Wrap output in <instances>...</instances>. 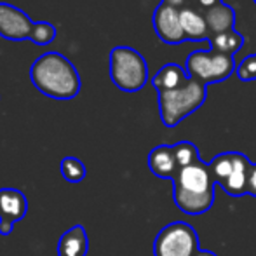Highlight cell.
<instances>
[{"mask_svg":"<svg viewBox=\"0 0 256 256\" xmlns=\"http://www.w3.org/2000/svg\"><path fill=\"white\" fill-rule=\"evenodd\" d=\"M32 84L52 100H74L80 92L82 82L77 68L60 52H44L30 66Z\"/></svg>","mask_w":256,"mask_h":256,"instance_id":"obj_1","label":"cell"},{"mask_svg":"<svg viewBox=\"0 0 256 256\" xmlns=\"http://www.w3.org/2000/svg\"><path fill=\"white\" fill-rule=\"evenodd\" d=\"M174 202L186 214H204L214 202V180L209 164L197 160L196 164L180 169L172 180Z\"/></svg>","mask_w":256,"mask_h":256,"instance_id":"obj_2","label":"cell"},{"mask_svg":"<svg viewBox=\"0 0 256 256\" xmlns=\"http://www.w3.org/2000/svg\"><path fill=\"white\" fill-rule=\"evenodd\" d=\"M208 96V86L188 78L174 91L158 92V112L166 128H176L185 117L199 110Z\"/></svg>","mask_w":256,"mask_h":256,"instance_id":"obj_3","label":"cell"},{"mask_svg":"<svg viewBox=\"0 0 256 256\" xmlns=\"http://www.w3.org/2000/svg\"><path fill=\"white\" fill-rule=\"evenodd\" d=\"M110 78L120 91L136 92L148 80V64L136 49L117 46L110 51Z\"/></svg>","mask_w":256,"mask_h":256,"instance_id":"obj_4","label":"cell"},{"mask_svg":"<svg viewBox=\"0 0 256 256\" xmlns=\"http://www.w3.org/2000/svg\"><path fill=\"white\" fill-rule=\"evenodd\" d=\"M236 60L228 54H222L212 49L194 51L186 58V74L190 78L200 82L204 86L218 84L236 74Z\"/></svg>","mask_w":256,"mask_h":256,"instance_id":"obj_5","label":"cell"},{"mask_svg":"<svg viewBox=\"0 0 256 256\" xmlns=\"http://www.w3.org/2000/svg\"><path fill=\"white\" fill-rule=\"evenodd\" d=\"M197 251V232L185 222L169 223L154 240V256H196Z\"/></svg>","mask_w":256,"mask_h":256,"instance_id":"obj_6","label":"cell"},{"mask_svg":"<svg viewBox=\"0 0 256 256\" xmlns=\"http://www.w3.org/2000/svg\"><path fill=\"white\" fill-rule=\"evenodd\" d=\"M34 21L24 10L10 4L0 2V37L6 40H30Z\"/></svg>","mask_w":256,"mask_h":256,"instance_id":"obj_7","label":"cell"},{"mask_svg":"<svg viewBox=\"0 0 256 256\" xmlns=\"http://www.w3.org/2000/svg\"><path fill=\"white\" fill-rule=\"evenodd\" d=\"M28 212V200L21 190L0 188V236H9Z\"/></svg>","mask_w":256,"mask_h":256,"instance_id":"obj_8","label":"cell"},{"mask_svg":"<svg viewBox=\"0 0 256 256\" xmlns=\"http://www.w3.org/2000/svg\"><path fill=\"white\" fill-rule=\"evenodd\" d=\"M154 30L157 37L160 38L164 44H182L186 40L185 34H183L182 26V18H180V10L172 9L164 4H158L157 9L154 10L152 16Z\"/></svg>","mask_w":256,"mask_h":256,"instance_id":"obj_9","label":"cell"},{"mask_svg":"<svg viewBox=\"0 0 256 256\" xmlns=\"http://www.w3.org/2000/svg\"><path fill=\"white\" fill-rule=\"evenodd\" d=\"M148 168L155 176L164 180H174L180 168L171 145H158L148 154Z\"/></svg>","mask_w":256,"mask_h":256,"instance_id":"obj_10","label":"cell"},{"mask_svg":"<svg viewBox=\"0 0 256 256\" xmlns=\"http://www.w3.org/2000/svg\"><path fill=\"white\" fill-rule=\"evenodd\" d=\"M204 18L209 28V35L225 34V32L234 30V24H236V10L225 2L204 9Z\"/></svg>","mask_w":256,"mask_h":256,"instance_id":"obj_11","label":"cell"},{"mask_svg":"<svg viewBox=\"0 0 256 256\" xmlns=\"http://www.w3.org/2000/svg\"><path fill=\"white\" fill-rule=\"evenodd\" d=\"M89 239L82 225H75L60 237L58 256H88Z\"/></svg>","mask_w":256,"mask_h":256,"instance_id":"obj_12","label":"cell"},{"mask_svg":"<svg viewBox=\"0 0 256 256\" xmlns=\"http://www.w3.org/2000/svg\"><path fill=\"white\" fill-rule=\"evenodd\" d=\"M188 78V74L183 66H180L178 63H168L152 77V86L157 89V92L174 91L182 88Z\"/></svg>","mask_w":256,"mask_h":256,"instance_id":"obj_13","label":"cell"},{"mask_svg":"<svg viewBox=\"0 0 256 256\" xmlns=\"http://www.w3.org/2000/svg\"><path fill=\"white\" fill-rule=\"evenodd\" d=\"M250 168H251V162L248 160L246 155L236 152L232 174H230V178L226 180V183L222 186V188L232 197L246 196L248 194V172H250Z\"/></svg>","mask_w":256,"mask_h":256,"instance_id":"obj_14","label":"cell"},{"mask_svg":"<svg viewBox=\"0 0 256 256\" xmlns=\"http://www.w3.org/2000/svg\"><path fill=\"white\" fill-rule=\"evenodd\" d=\"M180 18H182L183 34H185L186 40H208L209 28L206 23L204 12H199L192 7H185L183 10H180Z\"/></svg>","mask_w":256,"mask_h":256,"instance_id":"obj_15","label":"cell"},{"mask_svg":"<svg viewBox=\"0 0 256 256\" xmlns=\"http://www.w3.org/2000/svg\"><path fill=\"white\" fill-rule=\"evenodd\" d=\"M208 42H209V46H211L212 51L234 56L237 51L242 49L244 35H240L239 32H236V30H230V32H225V34L209 35Z\"/></svg>","mask_w":256,"mask_h":256,"instance_id":"obj_16","label":"cell"},{"mask_svg":"<svg viewBox=\"0 0 256 256\" xmlns=\"http://www.w3.org/2000/svg\"><path fill=\"white\" fill-rule=\"evenodd\" d=\"M60 171L61 176L70 183H80L86 178V174H88L84 162L75 157H64L60 164Z\"/></svg>","mask_w":256,"mask_h":256,"instance_id":"obj_17","label":"cell"},{"mask_svg":"<svg viewBox=\"0 0 256 256\" xmlns=\"http://www.w3.org/2000/svg\"><path fill=\"white\" fill-rule=\"evenodd\" d=\"M172 150H174V157H176V162H178L180 169L186 168V166H192V164H196L197 160H200L199 150L190 142L176 143V145H172Z\"/></svg>","mask_w":256,"mask_h":256,"instance_id":"obj_18","label":"cell"},{"mask_svg":"<svg viewBox=\"0 0 256 256\" xmlns=\"http://www.w3.org/2000/svg\"><path fill=\"white\" fill-rule=\"evenodd\" d=\"M56 35L58 30L52 23H49V21H37L34 24V30H32L30 40L37 46H48L56 40Z\"/></svg>","mask_w":256,"mask_h":256,"instance_id":"obj_19","label":"cell"},{"mask_svg":"<svg viewBox=\"0 0 256 256\" xmlns=\"http://www.w3.org/2000/svg\"><path fill=\"white\" fill-rule=\"evenodd\" d=\"M236 74L242 82L254 80L256 78V54H251V56L244 58L239 66L236 68Z\"/></svg>","mask_w":256,"mask_h":256,"instance_id":"obj_20","label":"cell"},{"mask_svg":"<svg viewBox=\"0 0 256 256\" xmlns=\"http://www.w3.org/2000/svg\"><path fill=\"white\" fill-rule=\"evenodd\" d=\"M248 194L256 196V164H251L248 172Z\"/></svg>","mask_w":256,"mask_h":256,"instance_id":"obj_21","label":"cell"},{"mask_svg":"<svg viewBox=\"0 0 256 256\" xmlns=\"http://www.w3.org/2000/svg\"><path fill=\"white\" fill-rule=\"evenodd\" d=\"M185 2H186V0H162L160 4H164V6L172 7V9L183 10V9H185Z\"/></svg>","mask_w":256,"mask_h":256,"instance_id":"obj_22","label":"cell"},{"mask_svg":"<svg viewBox=\"0 0 256 256\" xmlns=\"http://www.w3.org/2000/svg\"><path fill=\"white\" fill-rule=\"evenodd\" d=\"M196 2H199V6H202L204 9H209V7L216 6V4L223 2V0H196Z\"/></svg>","mask_w":256,"mask_h":256,"instance_id":"obj_23","label":"cell"},{"mask_svg":"<svg viewBox=\"0 0 256 256\" xmlns=\"http://www.w3.org/2000/svg\"><path fill=\"white\" fill-rule=\"evenodd\" d=\"M196 256H216L214 253H211V251H202V250H199L197 251V254Z\"/></svg>","mask_w":256,"mask_h":256,"instance_id":"obj_24","label":"cell"},{"mask_svg":"<svg viewBox=\"0 0 256 256\" xmlns=\"http://www.w3.org/2000/svg\"><path fill=\"white\" fill-rule=\"evenodd\" d=\"M253 2H254V4H256V0H253Z\"/></svg>","mask_w":256,"mask_h":256,"instance_id":"obj_25","label":"cell"}]
</instances>
